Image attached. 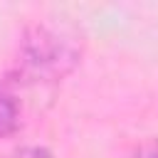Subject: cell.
I'll return each mask as SVG.
<instances>
[{
    "mask_svg": "<svg viewBox=\"0 0 158 158\" xmlns=\"http://www.w3.org/2000/svg\"><path fill=\"white\" fill-rule=\"evenodd\" d=\"M81 59V37L67 25L37 22L20 40L17 79L59 81Z\"/></svg>",
    "mask_w": 158,
    "mask_h": 158,
    "instance_id": "obj_1",
    "label": "cell"
},
{
    "mask_svg": "<svg viewBox=\"0 0 158 158\" xmlns=\"http://www.w3.org/2000/svg\"><path fill=\"white\" fill-rule=\"evenodd\" d=\"M20 128V101L10 79L0 81V138L12 136Z\"/></svg>",
    "mask_w": 158,
    "mask_h": 158,
    "instance_id": "obj_2",
    "label": "cell"
},
{
    "mask_svg": "<svg viewBox=\"0 0 158 158\" xmlns=\"http://www.w3.org/2000/svg\"><path fill=\"white\" fill-rule=\"evenodd\" d=\"M12 158H54V156L44 146H22L12 153Z\"/></svg>",
    "mask_w": 158,
    "mask_h": 158,
    "instance_id": "obj_3",
    "label": "cell"
},
{
    "mask_svg": "<svg viewBox=\"0 0 158 158\" xmlns=\"http://www.w3.org/2000/svg\"><path fill=\"white\" fill-rule=\"evenodd\" d=\"M136 158H158V141H146L136 151Z\"/></svg>",
    "mask_w": 158,
    "mask_h": 158,
    "instance_id": "obj_4",
    "label": "cell"
}]
</instances>
